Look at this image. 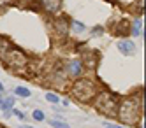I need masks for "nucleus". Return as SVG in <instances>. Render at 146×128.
Instances as JSON below:
<instances>
[{
    "label": "nucleus",
    "mask_w": 146,
    "mask_h": 128,
    "mask_svg": "<svg viewBox=\"0 0 146 128\" xmlns=\"http://www.w3.org/2000/svg\"><path fill=\"white\" fill-rule=\"evenodd\" d=\"M14 93L18 95V97H21V98H28V97H30V91H28L27 88H23V86H18V88L14 90Z\"/></svg>",
    "instance_id": "1a4fd4ad"
},
{
    "label": "nucleus",
    "mask_w": 146,
    "mask_h": 128,
    "mask_svg": "<svg viewBox=\"0 0 146 128\" xmlns=\"http://www.w3.org/2000/svg\"><path fill=\"white\" fill-rule=\"evenodd\" d=\"M139 109H137V105H135L134 98H125L121 104H120V107H118V118L123 121V123H127V125H132L135 121V116H137Z\"/></svg>",
    "instance_id": "7ed1b4c3"
},
{
    "label": "nucleus",
    "mask_w": 146,
    "mask_h": 128,
    "mask_svg": "<svg viewBox=\"0 0 146 128\" xmlns=\"http://www.w3.org/2000/svg\"><path fill=\"white\" fill-rule=\"evenodd\" d=\"M106 128H123V126H106Z\"/></svg>",
    "instance_id": "f3484780"
},
{
    "label": "nucleus",
    "mask_w": 146,
    "mask_h": 128,
    "mask_svg": "<svg viewBox=\"0 0 146 128\" xmlns=\"http://www.w3.org/2000/svg\"><path fill=\"white\" fill-rule=\"evenodd\" d=\"M118 49H120V53H123V55H127V56H130V55L135 53V46H134V42H130V40L118 42Z\"/></svg>",
    "instance_id": "423d86ee"
},
{
    "label": "nucleus",
    "mask_w": 146,
    "mask_h": 128,
    "mask_svg": "<svg viewBox=\"0 0 146 128\" xmlns=\"http://www.w3.org/2000/svg\"><path fill=\"white\" fill-rule=\"evenodd\" d=\"M72 93H74V97L81 102H88L92 100V97L95 95V86H93V82L88 81V79H81V81H76L74 86H72Z\"/></svg>",
    "instance_id": "f03ea898"
},
{
    "label": "nucleus",
    "mask_w": 146,
    "mask_h": 128,
    "mask_svg": "<svg viewBox=\"0 0 146 128\" xmlns=\"http://www.w3.org/2000/svg\"><path fill=\"white\" fill-rule=\"evenodd\" d=\"M0 56H2L4 61L13 69L25 67V63H27V56L23 55V51H19L13 44H9V42L4 40L2 37H0Z\"/></svg>",
    "instance_id": "f257e3e1"
},
{
    "label": "nucleus",
    "mask_w": 146,
    "mask_h": 128,
    "mask_svg": "<svg viewBox=\"0 0 146 128\" xmlns=\"http://www.w3.org/2000/svg\"><path fill=\"white\" fill-rule=\"evenodd\" d=\"M72 25H74V30H76V32H79V34H81V32H85V25L79 23V21H74Z\"/></svg>",
    "instance_id": "4468645a"
},
{
    "label": "nucleus",
    "mask_w": 146,
    "mask_h": 128,
    "mask_svg": "<svg viewBox=\"0 0 146 128\" xmlns=\"http://www.w3.org/2000/svg\"><path fill=\"white\" fill-rule=\"evenodd\" d=\"M2 90H4V86H2V84H0V93H2Z\"/></svg>",
    "instance_id": "a211bd4d"
},
{
    "label": "nucleus",
    "mask_w": 146,
    "mask_h": 128,
    "mask_svg": "<svg viewBox=\"0 0 146 128\" xmlns=\"http://www.w3.org/2000/svg\"><path fill=\"white\" fill-rule=\"evenodd\" d=\"M34 119H37V121H42V119H44V114L40 112V111H34Z\"/></svg>",
    "instance_id": "2eb2a0df"
},
{
    "label": "nucleus",
    "mask_w": 146,
    "mask_h": 128,
    "mask_svg": "<svg viewBox=\"0 0 146 128\" xmlns=\"http://www.w3.org/2000/svg\"><path fill=\"white\" fill-rule=\"evenodd\" d=\"M81 67H83V63H81V61H72L69 70H70V74H72V76H79V74H81V70H83Z\"/></svg>",
    "instance_id": "6e6552de"
},
{
    "label": "nucleus",
    "mask_w": 146,
    "mask_h": 128,
    "mask_svg": "<svg viewBox=\"0 0 146 128\" xmlns=\"http://www.w3.org/2000/svg\"><path fill=\"white\" fill-rule=\"evenodd\" d=\"M83 63H85L88 69H95V65H97V55H95V53H92V56H90V51L85 53V56H83Z\"/></svg>",
    "instance_id": "0eeeda50"
},
{
    "label": "nucleus",
    "mask_w": 146,
    "mask_h": 128,
    "mask_svg": "<svg viewBox=\"0 0 146 128\" xmlns=\"http://www.w3.org/2000/svg\"><path fill=\"white\" fill-rule=\"evenodd\" d=\"M95 105H97V109H99V111L111 114V109H116L118 100L114 98L111 93H102V95H99V98H97Z\"/></svg>",
    "instance_id": "20e7f679"
},
{
    "label": "nucleus",
    "mask_w": 146,
    "mask_h": 128,
    "mask_svg": "<svg viewBox=\"0 0 146 128\" xmlns=\"http://www.w3.org/2000/svg\"><path fill=\"white\" fill-rule=\"evenodd\" d=\"M46 100L51 102V104H58V102H60V98L56 97V95H53V93H48V95H46Z\"/></svg>",
    "instance_id": "ddd939ff"
},
{
    "label": "nucleus",
    "mask_w": 146,
    "mask_h": 128,
    "mask_svg": "<svg viewBox=\"0 0 146 128\" xmlns=\"http://www.w3.org/2000/svg\"><path fill=\"white\" fill-rule=\"evenodd\" d=\"M40 2H42V7L51 14L58 13L60 7H62V0H40Z\"/></svg>",
    "instance_id": "39448f33"
},
{
    "label": "nucleus",
    "mask_w": 146,
    "mask_h": 128,
    "mask_svg": "<svg viewBox=\"0 0 146 128\" xmlns=\"http://www.w3.org/2000/svg\"><path fill=\"white\" fill-rule=\"evenodd\" d=\"M2 104H4V102H2V100H0V109H2Z\"/></svg>",
    "instance_id": "6ab92c4d"
},
{
    "label": "nucleus",
    "mask_w": 146,
    "mask_h": 128,
    "mask_svg": "<svg viewBox=\"0 0 146 128\" xmlns=\"http://www.w3.org/2000/svg\"><path fill=\"white\" fill-rule=\"evenodd\" d=\"M49 125L51 126H53V128H69V125L67 123H64V121H49Z\"/></svg>",
    "instance_id": "f8f14e48"
},
{
    "label": "nucleus",
    "mask_w": 146,
    "mask_h": 128,
    "mask_svg": "<svg viewBox=\"0 0 146 128\" xmlns=\"http://www.w3.org/2000/svg\"><path fill=\"white\" fill-rule=\"evenodd\" d=\"M21 128H32V126H21Z\"/></svg>",
    "instance_id": "aec40b11"
},
{
    "label": "nucleus",
    "mask_w": 146,
    "mask_h": 128,
    "mask_svg": "<svg viewBox=\"0 0 146 128\" xmlns=\"http://www.w3.org/2000/svg\"><path fill=\"white\" fill-rule=\"evenodd\" d=\"M14 114L18 116V118H19V119H23V118H25V114H23L21 111H18V109H14Z\"/></svg>",
    "instance_id": "dca6fc26"
},
{
    "label": "nucleus",
    "mask_w": 146,
    "mask_h": 128,
    "mask_svg": "<svg viewBox=\"0 0 146 128\" xmlns=\"http://www.w3.org/2000/svg\"><path fill=\"white\" fill-rule=\"evenodd\" d=\"M130 32H132L134 35H139V34H141V21H139V19L132 25V30H130Z\"/></svg>",
    "instance_id": "9b49d317"
},
{
    "label": "nucleus",
    "mask_w": 146,
    "mask_h": 128,
    "mask_svg": "<svg viewBox=\"0 0 146 128\" xmlns=\"http://www.w3.org/2000/svg\"><path fill=\"white\" fill-rule=\"evenodd\" d=\"M56 28H58V32H60V34H67V30H69V26H67V21H64V19H58V21H56Z\"/></svg>",
    "instance_id": "9d476101"
}]
</instances>
